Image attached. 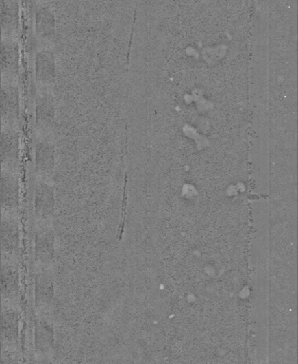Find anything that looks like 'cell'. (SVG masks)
Here are the masks:
<instances>
[{
  "label": "cell",
  "instance_id": "1",
  "mask_svg": "<svg viewBox=\"0 0 298 364\" xmlns=\"http://www.w3.org/2000/svg\"><path fill=\"white\" fill-rule=\"evenodd\" d=\"M20 159V136L11 126L3 128L1 137V161L4 169L16 168Z\"/></svg>",
  "mask_w": 298,
  "mask_h": 364
},
{
  "label": "cell",
  "instance_id": "2",
  "mask_svg": "<svg viewBox=\"0 0 298 364\" xmlns=\"http://www.w3.org/2000/svg\"><path fill=\"white\" fill-rule=\"evenodd\" d=\"M55 149L52 142L42 139L35 147V170L37 175L45 179L52 175L55 167Z\"/></svg>",
  "mask_w": 298,
  "mask_h": 364
},
{
  "label": "cell",
  "instance_id": "3",
  "mask_svg": "<svg viewBox=\"0 0 298 364\" xmlns=\"http://www.w3.org/2000/svg\"><path fill=\"white\" fill-rule=\"evenodd\" d=\"M2 121L6 126H13L20 117V94L17 88L3 84L1 90Z\"/></svg>",
  "mask_w": 298,
  "mask_h": 364
},
{
  "label": "cell",
  "instance_id": "4",
  "mask_svg": "<svg viewBox=\"0 0 298 364\" xmlns=\"http://www.w3.org/2000/svg\"><path fill=\"white\" fill-rule=\"evenodd\" d=\"M35 118L37 127L47 130L54 122L55 117V101L49 92L38 95L35 102Z\"/></svg>",
  "mask_w": 298,
  "mask_h": 364
},
{
  "label": "cell",
  "instance_id": "5",
  "mask_svg": "<svg viewBox=\"0 0 298 364\" xmlns=\"http://www.w3.org/2000/svg\"><path fill=\"white\" fill-rule=\"evenodd\" d=\"M35 78L37 82L45 86L54 84L55 61L52 51L45 50L36 53L35 57Z\"/></svg>",
  "mask_w": 298,
  "mask_h": 364
},
{
  "label": "cell",
  "instance_id": "6",
  "mask_svg": "<svg viewBox=\"0 0 298 364\" xmlns=\"http://www.w3.org/2000/svg\"><path fill=\"white\" fill-rule=\"evenodd\" d=\"M20 195V183L12 170L4 169L1 180L2 202L6 206H14Z\"/></svg>",
  "mask_w": 298,
  "mask_h": 364
},
{
  "label": "cell",
  "instance_id": "7",
  "mask_svg": "<svg viewBox=\"0 0 298 364\" xmlns=\"http://www.w3.org/2000/svg\"><path fill=\"white\" fill-rule=\"evenodd\" d=\"M55 17L49 9L40 7L36 12L35 29L42 39L51 40L55 35Z\"/></svg>",
  "mask_w": 298,
  "mask_h": 364
},
{
  "label": "cell",
  "instance_id": "8",
  "mask_svg": "<svg viewBox=\"0 0 298 364\" xmlns=\"http://www.w3.org/2000/svg\"><path fill=\"white\" fill-rule=\"evenodd\" d=\"M18 47L15 43H3L1 50L2 71L8 77H14L18 71Z\"/></svg>",
  "mask_w": 298,
  "mask_h": 364
},
{
  "label": "cell",
  "instance_id": "9",
  "mask_svg": "<svg viewBox=\"0 0 298 364\" xmlns=\"http://www.w3.org/2000/svg\"><path fill=\"white\" fill-rule=\"evenodd\" d=\"M36 207L42 212H50L54 204L53 186L45 180H39L35 185Z\"/></svg>",
  "mask_w": 298,
  "mask_h": 364
},
{
  "label": "cell",
  "instance_id": "10",
  "mask_svg": "<svg viewBox=\"0 0 298 364\" xmlns=\"http://www.w3.org/2000/svg\"><path fill=\"white\" fill-rule=\"evenodd\" d=\"M2 27L7 33L13 32L18 24V8L14 0H2Z\"/></svg>",
  "mask_w": 298,
  "mask_h": 364
}]
</instances>
